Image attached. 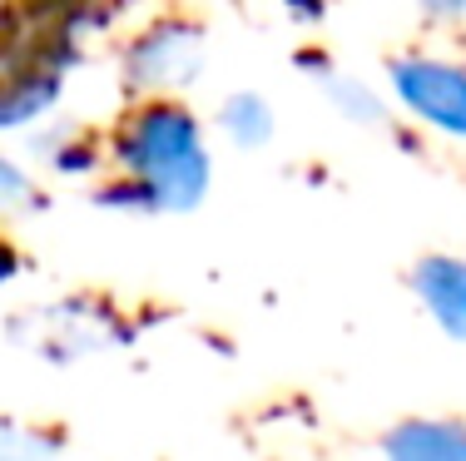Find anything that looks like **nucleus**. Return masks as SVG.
I'll use <instances>...</instances> for the list:
<instances>
[{"label":"nucleus","instance_id":"2","mask_svg":"<svg viewBox=\"0 0 466 461\" xmlns=\"http://www.w3.org/2000/svg\"><path fill=\"white\" fill-rule=\"evenodd\" d=\"M397 90L427 125L466 139V75L437 60H402L397 65Z\"/></svg>","mask_w":466,"mask_h":461},{"label":"nucleus","instance_id":"3","mask_svg":"<svg viewBox=\"0 0 466 461\" xmlns=\"http://www.w3.org/2000/svg\"><path fill=\"white\" fill-rule=\"evenodd\" d=\"M421 298H427V307L447 323V333H457L466 343V268L461 263H427L421 268Z\"/></svg>","mask_w":466,"mask_h":461},{"label":"nucleus","instance_id":"6","mask_svg":"<svg viewBox=\"0 0 466 461\" xmlns=\"http://www.w3.org/2000/svg\"><path fill=\"white\" fill-rule=\"evenodd\" d=\"M427 5H431V10H441V15H451V10H461L466 0H427Z\"/></svg>","mask_w":466,"mask_h":461},{"label":"nucleus","instance_id":"7","mask_svg":"<svg viewBox=\"0 0 466 461\" xmlns=\"http://www.w3.org/2000/svg\"><path fill=\"white\" fill-rule=\"evenodd\" d=\"M5 194H15V179H10V169L0 164V199H5Z\"/></svg>","mask_w":466,"mask_h":461},{"label":"nucleus","instance_id":"4","mask_svg":"<svg viewBox=\"0 0 466 461\" xmlns=\"http://www.w3.org/2000/svg\"><path fill=\"white\" fill-rule=\"evenodd\" d=\"M392 461H466V432H457V426H402L392 436Z\"/></svg>","mask_w":466,"mask_h":461},{"label":"nucleus","instance_id":"5","mask_svg":"<svg viewBox=\"0 0 466 461\" xmlns=\"http://www.w3.org/2000/svg\"><path fill=\"white\" fill-rule=\"evenodd\" d=\"M224 119H228V129H238V139H263L268 135V115H263V105L258 100H238V105H228L224 109Z\"/></svg>","mask_w":466,"mask_h":461},{"label":"nucleus","instance_id":"1","mask_svg":"<svg viewBox=\"0 0 466 461\" xmlns=\"http://www.w3.org/2000/svg\"><path fill=\"white\" fill-rule=\"evenodd\" d=\"M198 129L188 125L179 109H149L135 129H129L125 159L129 169L149 184V194L169 208H184L204 189V149H198Z\"/></svg>","mask_w":466,"mask_h":461}]
</instances>
